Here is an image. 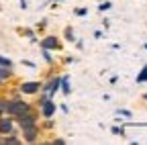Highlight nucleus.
Here are the masks:
<instances>
[{"mask_svg": "<svg viewBox=\"0 0 147 145\" xmlns=\"http://www.w3.org/2000/svg\"><path fill=\"white\" fill-rule=\"evenodd\" d=\"M6 111H10L12 115H18V117H21V115H27V113H29V106H27L25 102H12V104L6 106Z\"/></svg>", "mask_w": 147, "mask_h": 145, "instance_id": "obj_1", "label": "nucleus"}, {"mask_svg": "<svg viewBox=\"0 0 147 145\" xmlns=\"http://www.w3.org/2000/svg\"><path fill=\"white\" fill-rule=\"evenodd\" d=\"M23 92H27V94H33V92H37V90H39V84L37 82H29V84H23Z\"/></svg>", "mask_w": 147, "mask_h": 145, "instance_id": "obj_2", "label": "nucleus"}, {"mask_svg": "<svg viewBox=\"0 0 147 145\" xmlns=\"http://www.w3.org/2000/svg\"><path fill=\"white\" fill-rule=\"evenodd\" d=\"M12 123L10 121H0V133H10Z\"/></svg>", "mask_w": 147, "mask_h": 145, "instance_id": "obj_3", "label": "nucleus"}, {"mask_svg": "<svg viewBox=\"0 0 147 145\" xmlns=\"http://www.w3.org/2000/svg\"><path fill=\"white\" fill-rule=\"evenodd\" d=\"M53 111H55V104L45 102V106H43V115H45V117H51V115H53Z\"/></svg>", "mask_w": 147, "mask_h": 145, "instance_id": "obj_4", "label": "nucleus"}, {"mask_svg": "<svg viewBox=\"0 0 147 145\" xmlns=\"http://www.w3.org/2000/svg\"><path fill=\"white\" fill-rule=\"evenodd\" d=\"M43 47L45 49H51V47H57V39H53V37H47L43 41Z\"/></svg>", "mask_w": 147, "mask_h": 145, "instance_id": "obj_5", "label": "nucleus"}, {"mask_svg": "<svg viewBox=\"0 0 147 145\" xmlns=\"http://www.w3.org/2000/svg\"><path fill=\"white\" fill-rule=\"evenodd\" d=\"M25 129H27V131H25V137H27L29 141H33V139H35V127H25Z\"/></svg>", "mask_w": 147, "mask_h": 145, "instance_id": "obj_6", "label": "nucleus"}, {"mask_svg": "<svg viewBox=\"0 0 147 145\" xmlns=\"http://www.w3.org/2000/svg\"><path fill=\"white\" fill-rule=\"evenodd\" d=\"M57 86H59V80H53V82H51V84L47 86V92L51 94V92H53V90H57Z\"/></svg>", "mask_w": 147, "mask_h": 145, "instance_id": "obj_7", "label": "nucleus"}, {"mask_svg": "<svg viewBox=\"0 0 147 145\" xmlns=\"http://www.w3.org/2000/svg\"><path fill=\"white\" fill-rule=\"evenodd\" d=\"M21 123H23V127H31L33 125V117H25V119L21 117Z\"/></svg>", "mask_w": 147, "mask_h": 145, "instance_id": "obj_8", "label": "nucleus"}, {"mask_svg": "<svg viewBox=\"0 0 147 145\" xmlns=\"http://www.w3.org/2000/svg\"><path fill=\"white\" fill-rule=\"evenodd\" d=\"M145 80H147V67H143V69H141V76L137 78V82H145Z\"/></svg>", "mask_w": 147, "mask_h": 145, "instance_id": "obj_9", "label": "nucleus"}, {"mask_svg": "<svg viewBox=\"0 0 147 145\" xmlns=\"http://www.w3.org/2000/svg\"><path fill=\"white\" fill-rule=\"evenodd\" d=\"M4 143H8V145H18V139H14V137H8Z\"/></svg>", "mask_w": 147, "mask_h": 145, "instance_id": "obj_10", "label": "nucleus"}, {"mask_svg": "<svg viewBox=\"0 0 147 145\" xmlns=\"http://www.w3.org/2000/svg\"><path fill=\"white\" fill-rule=\"evenodd\" d=\"M8 78V69H0V80H4Z\"/></svg>", "mask_w": 147, "mask_h": 145, "instance_id": "obj_11", "label": "nucleus"}, {"mask_svg": "<svg viewBox=\"0 0 147 145\" xmlns=\"http://www.w3.org/2000/svg\"><path fill=\"white\" fill-rule=\"evenodd\" d=\"M0 63H2V65H10V59H6V57H0Z\"/></svg>", "mask_w": 147, "mask_h": 145, "instance_id": "obj_12", "label": "nucleus"}]
</instances>
